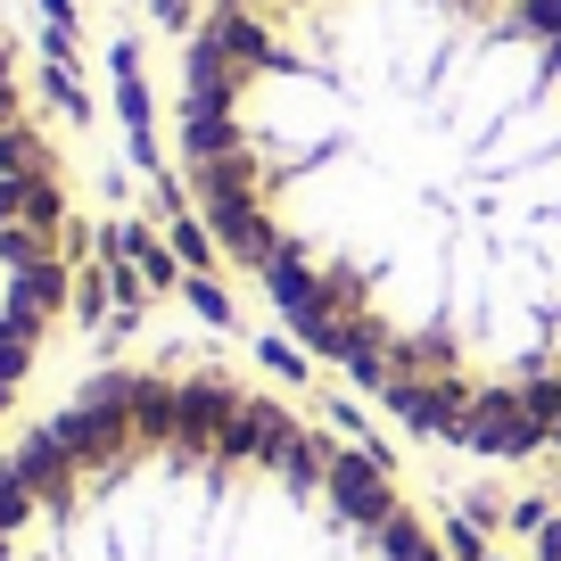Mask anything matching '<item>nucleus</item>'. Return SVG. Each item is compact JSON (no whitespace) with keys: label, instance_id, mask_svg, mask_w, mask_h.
Instances as JSON below:
<instances>
[{"label":"nucleus","instance_id":"nucleus-1","mask_svg":"<svg viewBox=\"0 0 561 561\" xmlns=\"http://www.w3.org/2000/svg\"><path fill=\"white\" fill-rule=\"evenodd\" d=\"M182 165L364 397L471 455H561V0H207Z\"/></svg>","mask_w":561,"mask_h":561},{"label":"nucleus","instance_id":"nucleus-2","mask_svg":"<svg viewBox=\"0 0 561 561\" xmlns=\"http://www.w3.org/2000/svg\"><path fill=\"white\" fill-rule=\"evenodd\" d=\"M0 561H446L397 479L215 371H116L0 462Z\"/></svg>","mask_w":561,"mask_h":561},{"label":"nucleus","instance_id":"nucleus-3","mask_svg":"<svg viewBox=\"0 0 561 561\" xmlns=\"http://www.w3.org/2000/svg\"><path fill=\"white\" fill-rule=\"evenodd\" d=\"M67 273H75L67 174H58L50 133L0 50V413L18 404L25 371L42 364V339L58 331Z\"/></svg>","mask_w":561,"mask_h":561}]
</instances>
